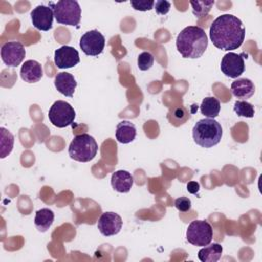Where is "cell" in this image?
<instances>
[{
  "mask_svg": "<svg viewBox=\"0 0 262 262\" xmlns=\"http://www.w3.org/2000/svg\"><path fill=\"white\" fill-rule=\"evenodd\" d=\"M122 225L123 220L121 216L115 212L102 213L97 222V228L104 236H112L118 234L122 229Z\"/></svg>",
  "mask_w": 262,
  "mask_h": 262,
  "instance_id": "11",
  "label": "cell"
},
{
  "mask_svg": "<svg viewBox=\"0 0 262 262\" xmlns=\"http://www.w3.org/2000/svg\"><path fill=\"white\" fill-rule=\"evenodd\" d=\"M192 7V13L196 17L206 16L214 5V1H190L189 2Z\"/></svg>",
  "mask_w": 262,
  "mask_h": 262,
  "instance_id": "24",
  "label": "cell"
},
{
  "mask_svg": "<svg viewBox=\"0 0 262 262\" xmlns=\"http://www.w3.org/2000/svg\"><path fill=\"white\" fill-rule=\"evenodd\" d=\"M213 229L211 224L206 220H193L187 227L186 239L193 246L204 247L211 243Z\"/></svg>",
  "mask_w": 262,
  "mask_h": 262,
  "instance_id": "6",
  "label": "cell"
},
{
  "mask_svg": "<svg viewBox=\"0 0 262 262\" xmlns=\"http://www.w3.org/2000/svg\"><path fill=\"white\" fill-rule=\"evenodd\" d=\"M245 34L242 20L232 14L218 16L210 27V39L213 45L225 51L237 49L244 42Z\"/></svg>",
  "mask_w": 262,
  "mask_h": 262,
  "instance_id": "1",
  "label": "cell"
},
{
  "mask_svg": "<svg viewBox=\"0 0 262 262\" xmlns=\"http://www.w3.org/2000/svg\"><path fill=\"white\" fill-rule=\"evenodd\" d=\"M221 137L222 127L215 119L199 120L192 128V138L201 147H213L220 142Z\"/></svg>",
  "mask_w": 262,
  "mask_h": 262,
  "instance_id": "3",
  "label": "cell"
},
{
  "mask_svg": "<svg viewBox=\"0 0 262 262\" xmlns=\"http://www.w3.org/2000/svg\"><path fill=\"white\" fill-rule=\"evenodd\" d=\"M54 86L59 93L68 97H73L77 87V82L72 74L60 72L54 78Z\"/></svg>",
  "mask_w": 262,
  "mask_h": 262,
  "instance_id": "14",
  "label": "cell"
},
{
  "mask_svg": "<svg viewBox=\"0 0 262 262\" xmlns=\"http://www.w3.org/2000/svg\"><path fill=\"white\" fill-rule=\"evenodd\" d=\"M26 56V49L18 41L6 42L1 47L2 61L8 67H17Z\"/></svg>",
  "mask_w": 262,
  "mask_h": 262,
  "instance_id": "9",
  "label": "cell"
},
{
  "mask_svg": "<svg viewBox=\"0 0 262 262\" xmlns=\"http://www.w3.org/2000/svg\"><path fill=\"white\" fill-rule=\"evenodd\" d=\"M233 111L237 116L246 118H253L255 114L253 104L246 100H236L233 105Z\"/></svg>",
  "mask_w": 262,
  "mask_h": 262,
  "instance_id": "25",
  "label": "cell"
},
{
  "mask_svg": "<svg viewBox=\"0 0 262 262\" xmlns=\"http://www.w3.org/2000/svg\"><path fill=\"white\" fill-rule=\"evenodd\" d=\"M98 145L94 137L87 133L78 134L69 145V156L78 162H89L97 154Z\"/></svg>",
  "mask_w": 262,
  "mask_h": 262,
  "instance_id": "4",
  "label": "cell"
},
{
  "mask_svg": "<svg viewBox=\"0 0 262 262\" xmlns=\"http://www.w3.org/2000/svg\"><path fill=\"white\" fill-rule=\"evenodd\" d=\"M54 17L58 24L77 26L81 20V7L76 0H60L56 3L50 2Z\"/></svg>",
  "mask_w": 262,
  "mask_h": 262,
  "instance_id": "5",
  "label": "cell"
},
{
  "mask_svg": "<svg viewBox=\"0 0 262 262\" xmlns=\"http://www.w3.org/2000/svg\"><path fill=\"white\" fill-rule=\"evenodd\" d=\"M176 47L182 57L199 58L208 47V37L201 27L188 26L178 34Z\"/></svg>",
  "mask_w": 262,
  "mask_h": 262,
  "instance_id": "2",
  "label": "cell"
},
{
  "mask_svg": "<svg viewBox=\"0 0 262 262\" xmlns=\"http://www.w3.org/2000/svg\"><path fill=\"white\" fill-rule=\"evenodd\" d=\"M131 6L135 9V10H139V11H147L154 8L155 2L149 0H131L130 2Z\"/></svg>",
  "mask_w": 262,
  "mask_h": 262,
  "instance_id": "27",
  "label": "cell"
},
{
  "mask_svg": "<svg viewBox=\"0 0 262 262\" xmlns=\"http://www.w3.org/2000/svg\"><path fill=\"white\" fill-rule=\"evenodd\" d=\"M104 36L97 30H91L82 35L80 39V48L89 56L99 55L104 48Z\"/></svg>",
  "mask_w": 262,
  "mask_h": 262,
  "instance_id": "8",
  "label": "cell"
},
{
  "mask_svg": "<svg viewBox=\"0 0 262 262\" xmlns=\"http://www.w3.org/2000/svg\"><path fill=\"white\" fill-rule=\"evenodd\" d=\"M14 136L7 129L0 128V158L4 159L7 157L13 148Z\"/></svg>",
  "mask_w": 262,
  "mask_h": 262,
  "instance_id": "22",
  "label": "cell"
},
{
  "mask_svg": "<svg viewBox=\"0 0 262 262\" xmlns=\"http://www.w3.org/2000/svg\"><path fill=\"white\" fill-rule=\"evenodd\" d=\"M154 64V55L150 52L143 51L138 55L137 66L141 71L149 70Z\"/></svg>",
  "mask_w": 262,
  "mask_h": 262,
  "instance_id": "26",
  "label": "cell"
},
{
  "mask_svg": "<svg viewBox=\"0 0 262 262\" xmlns=\"http://www.w3.org/2000/svg\"><path fill=\"white\" fill-rule=\"evenodd\" d=\"M186 189H187V191H188L189 193L195 194V193H198L199 190H200V184H199V182H196V181H189V182L187 183V185H186Z\"/></svg>",
  "mask_w": 262,
  "mask_h": 262,
  "instance_id": "30",
  "label": "cell"
},
{
  "mask_svg": "<svg viewBox=\"0 0 262 262\" xmlns=\"http://www.w3.org/2000/svg\"><path fill=\"white\" fill-rule=\"evenodd\" d=\"M170 7H171V3L169 1H166V0H158L155 3L156 12L160 15L167 14L170 10Z\"/></svg>",
  "mask_w": 262,
  "mask_h": 262,
  "instance_id": "29",
  "label": "cell"
},
{
  "mask_svg": "<svg viewBox=\"0 0 262 262\" xmlns=\"http://www.w3.org/2000/svg\"><path fill=\"white\" fill-rule=\"evenodd\" d=\"M174 206L180 212H187L191 208V201L186 196H180L175 200Z\"/></svg>",
  "mask_w": 262,
  "mask_h": 262,
  "instance_id": "28",
  "label": "cell"
},
{
  "mask_svg": "<svg viewBox=\"0 0 262 262\" xmlns=\"http://www.w3.org/2000/svg\"><path fill=\"white\" fill-rule=\"evenodd\" d=\"M76 117L74 107L67 101H55L48 112V118L51 124L57 128H64L73 124Z\"/></svg>",
  "mask_w": 262,
  "mask_h": 262,
  "instance_id": "7",
  "label": "cell"
},
{
  "mask_svg": "<svg viewBox=\"0 0 262 262\" xmlns=\"http://www.w3.org/2000/svg\"><path fill=\"white\" fill-rule=\"evenodd\" d=\"M220 108H221L220 101L214 96L204 98L200 105L201 113L210 119L216 118L219 115Z\"/></svg>",
  "mask_w": 262,
  "mask_h": 262,
  "instance_id": "21",
  "label": "cell"
},
{
  "mask_svg": "<svg viewBox=\"0 0 262 262\" xmlns=\"http://www.w3.org/2000/svg\"><path fill=\"white\" fill-rule=\"evenodd\" d=\"M54 220V213L48 208H42L36 212L34 223L36 228L41 231H47L52 225Z\"/></svg>",
  "mask_w": 262,
  "mask_h": 262,
  "instance_id": "20",
  "label": "cell"
},
{
  "mask_svg": "<svg viewBox=\"0 0 262 262\" xmlns=\"http://www.w3.org/2000/svg\"><path fill=\"white\" fill-rule=\"evenodd\" d=\"M189 118L190 114L184 106H176L168 113V120L175 127L183 125Z\"/></svg>",
  "mask_w": 262,
  "mask_h": 262,
  "instance_id": "23",
  "label": "cell"
},
{
  "mask_svg": "<svg viewBox=\"0 0 262 262\" xmlns=\"http://www.w3.org/2000/svg\"><path fill=\"white\" fill-rule=\"evenodd\" d=\"M233 96L242 99H248L255 93L254 83L247 78H239L234 80L230 86Z\"/></svg>",
  "mask_w": 262,
  "mask_h": 262,
  "instance_id": "17",
  "label": "cell"
},
{
  "mask_svg": "<svg viewBox=\"0 0 262 262\" xmlns=\"http://www.w3.org/2000/svg\"><path fill=\"white\" fill-rule=\"evenodd\" d=\"M222 252L223 248L220 244H208L199 251L198 257L202 262H217L221 258Z\"/></svg>",
  "mask_w": 262,
  "mask_h": 262,
  "instance_id": "19",
  "label": "cell"
},
{
  "mask_svg": "<svg viewBox=\"0 0 262 262\" xmlns=\"http://www.w3.org/2000/svg\"><path fill=\"white\" fill-rule=\"evenodd\" d=\"M79 62V52L72 46H61L54 52V63L58 69H70Z\"/></svg>",
  "mask_w": 262,
  "mask_h": 262,
  "instance_id": "13",
  "label": "cell"
},
{
  "mask_svg": "<svg viewBox=\"0 0 262 262\" xmlns=\"http://www.w3.org/2000/svg\"><path fill=\"white\" fill-rule=\"evenodd\" d=\"M245 53H234L228 52L226 53L221 60L220 69L222 73L229 78H237L245 71V61H244Z\"/></svg>",
  "mask_w": 262,
  "mask_h": 262,
  "instance_id": "10",
  "label": "cell"
},
{
  "mask_svg": "<svg viewBox=\"0 0 262 262\" xmlns=\"http://www.w3.org/2000/svg\"><path fill=\"white\" fill-rule=\"evenodd\" d=\"M42 76L43 69L37 60L29 59L20 68V78L27 83H36L41 80Z\"/></svg>",
  "mask_w": 262,
  "mask_h": 262,
  "instance_id": "15",
  "label": "cell"
},
{
  "mask_svg": "<svg viewBox=\"0 0 262 262\" xmlns=\"http://www.w3.org/2000/svg\"><path fill=\"white\" fill-rule=\"evenodd\" d=\"M136 137V128L133 123L127 120L121 121L116 128V139L118 142L127 144L132 142Z\"/></svg>",
  "mask_w": 262,
  "mask_h": 262,
  "instance_id": "18",
  "label": "cell"
},
{
  "mask_svg": "<svg viewBox=\"0 0 262 262\" xmlns=\"http://www.w3.org/2000/svg\"><path fill=\"white\" fill-rule=\"evenodd\" d=\"M53 17L52 8L46 5H38L31 11L33 26L40 31H49L52 28Z\"/></svg>",
  "mask_w": 262,
  "mask_h": 262,
  "instance_id": "12",
  "label": "cell"
},
{
  "mask_svg": "<svg viewBox=\"0 0 262 262\" xmlns=\"http://www.w3.org/2000/svg\"><path fill=\"white\" fill-rule=\"evenodd\" d=\"M111 184L118 192H129L133 185V176L126 170H118L112 174Z\"/></svg>",
  "mask_w": 262,
  "mask_h": 262,
  "instance_id": "16",
  "label": "cell"
}]
</instances>
